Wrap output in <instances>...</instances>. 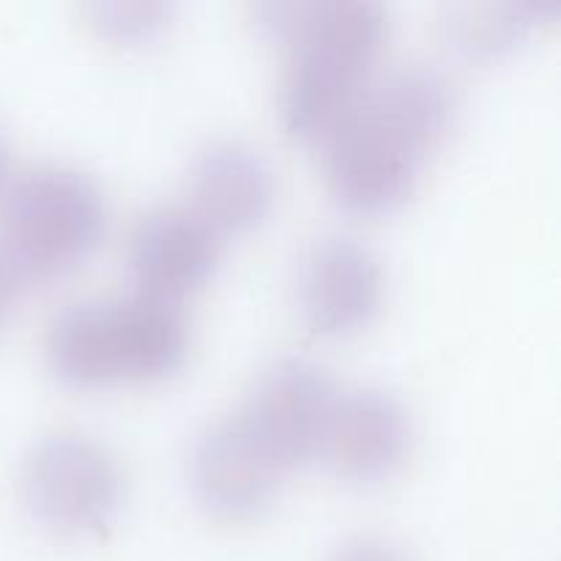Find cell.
Wrapping results in <instances>:
<instances>
[{
    "mask_svg": "<svg viewBox=\"0 0 561 561\" xmlns=\"http://www.w3.org/2000/svg\"><path fill=\"white\" fill-rule=\"evenodd\" d=\"M449 118V82L427 66H403L367 88L329 135L327 173L340 206L381 214L403 203Z\"/></svg>",
    "mask_w": 561,
    "mask_h": 561,
    "instance_id": "obj_1",
    "label": "cell"
},
{
    "mask_svg": "<svg viewBox=\"0 0 561 561\" xmlns=\"http://www.w3.org/2000/svg\"><path fill=\"white\" fill-rule=\"evenodd\" d=\"M261 27L290 44L283 80V121L301 140L329 137L351 113L381 55L389 16L373 0L268 3Z\"/></svg>",
    "mask_w": 561,
    "mask_h": 561,
    "instance_id": "obj_2",
    "label": "cell"
},
{
    "mask_svg": "<svg viewBox=\"0 0 561 561\" xmlns=\"http://www.w3.org/2000/svg\"><path fill=\"white\" fill-rule=\"evenodd\" d=\"M186 354V318L175 301L148 294L66 307L47 334L55 376L77 387L148 381L173 373Z\"/></svg>",
    "mask_w": 561,
    "mask_h": 561,
    "instance_id": "obj_3",
    "label": "cell"
},
{
    "mask_svg": "<svg viewBox=\"0 0 561 561\" xmlns=\"http://www.w3.org/2000/svg\"><path fill=\"white\" fill-rule=\"evenodd\" d=\"M104 222V195L91 175L44 164L11 184L0 217V252L22 283L47 279L91 255Z\"/></svg>",
    "mask_w": 561,
    "mask_h": 561,
    "instance_id": "obj_4",
    "label": "cell"
},
{
    "mask_svg": "<svg viewBox=\"0 0 561 561\" xmlns=\"http://www.w3.org/2000/svg\"><path fill=\"white\" fill-rule=\"evenodd\" d=\"M22 491L31 513L53 531L96 535L118 510V460L85 433H49L27 453Z\"/></svg>",
    "mask_w": 561,
    "mask_h": 561,
    "instance_id": "obj_5",
    "label": "cell"
},
{
    "mask_svg": "<svg viewBox=\"0 0 561 561\" xmlns=\"http://www.w3.org/2000/svg\"><path fill=\"white\" fill-rule=\"evenodd\" d=\"M337 394L318 362L283 356L263 370L239 414L277 463L290 469L321 453Z\"/></svg>",
    "mask_w": 561,
    "mask_h": 561,
    "instance_id": "obj_6",
    "label": "cell"
},
{
    "mask_svg": "<svg viewBox=\"0 0 561 561\" xmlns=\"http://www.w3.org/2000/svg\"><path fill=\"white\" fill-rule=\"evenodd\" d=\"M283 471L241 414L208 425L192 449V485L219 518L261 513L272 502Z\"/></svg>",
    "mask_w": 561,
    "mask_h": 561,
    "instance_id": "obj_7",
    "label": "cell"
},
{
    "mask_svg": "<svg viewBox=\"0 0 561 561\" xmlns=\"http://www.w3.org/2000/svg\"><path fill=\"white\" fill-rule=\"evenodd\" d=\"M383 277L370 247L351 236H327L307 250L299 301L312 332L340 337L367 327L381 305Z\"/></svg>",
    "mask_w": 561,
    "mask_h": 561,
    "instance_id": "obj_8",
    "label": "cell"
},
{
    "mask_svg": "<svg viewBox=\"0 0 561 561\" xmlns=\"http://www.w3.org/2000/svg\"><path fill=\"white\" fill-rule=\"evenodd\" d=\"M411 444V416L392 392L378 387L337 394L321 453L334 469L356 482L389 477Z\"/></svg>",
    "mask_w": 561,
    "mask_h": 561,
    "instance_id": "obj_9",
    "label": "cell"
},
{
    "mask_svg": "<svg viewBox=\"0 0 561 561\" xmlns=\"http://www.w3.org/2000/svg\"><path fill=\"white\" fill-rule=\"evenodd\" d=\"M219 261V233L192 208L164 206L137 222L129 244L140 294L175 301L206 283Z\"/></svg>",
    "mask_w": 561,
    "mask_h": 561,
    "instance_id": "obj_10",
    "label": "cell"
},
{
    "mask_svg": "<svg viewBox=\"0 0 561 561\" xmlns=\"http://www.w3.org/2000/svg\"><path fill=\"white\" fill-rule=\"evenodd\" d=\"M192 211L219 236L261 222L274 203V173L266 159L239 140H214L197 153L190 175Z\"/></svg>",
    "mask_w": 561,
    "mask_h": 561,
    "instance_id": "obj_11",
    "label": "cell"
},
{
    "mask_svg": "<svg viewBox=\"0 0 561 561\" xmlns=\"http://www.w3.org/2000/svg\"><path fill=\"white\" fill-rule=\"evenodd\" d=\"M557 9L553 3H488V5H460L453 11L447 27L455 44L474 58L513 49L537 20Z\"/></svg>",
    "mask_w": 561,
    "mask_h": 561,
    "instance_id": "obj_12",
    "label": "cell"
},
{
    "mask_svg": "<svg viewBox=\"0 0 561 561\" xmlns=\"http://www.w3.org/2000/svg\"><path fill=\"white\" fill-rule=\"evenodd\" d=\"M93 27L104 38L113 42H140L151 38L153 33L162 31L164 22L173 14V5L157 3V0H135V3H93L88 9Z\"/></svg>",
    "mask_w": 561,
    "mask_h": 561,
    "instance_id": "obj_13",
    "label": "cell"
},
{
    "mask_svg": "<svg viewBox=\"0 0 561 561\" xmlns=\"http://www.w3.org/2000/svg\"><path fill=\"white\" fill-rule=\"evenodd\" d=\"M332 561H411L400 546H394L387 537H354L345 542Z\"/></svg>",
    "mask_w": 561,
    "mask_h": 561,
    "instance_id": "obj_14",
    "label": "cell"
},
{
    "mask_svg": "<svg viewBox=\"0 0 561 561\" xmlns=\"http://www.w3.org/2000/svg\"><path fill=\"white\" fill-rule=\"evenodd\" d=\"M22 288H25L22 277L14 272V266L5 261L3 252H0V323L5 321V316H9V310L14 307Z\"/></svg>",
    "mask_w": 561,
    "mask_h": 561,
    "instance_id": "obj_15",
    "label": "cell"
},
{
    "mask_svg": "<svg viewBox=\"0 0 561 561\" xmlns=\"http://www.w3.org/2000/svg\"><path fill=\"white\" fill-rule=\"evenodd\" d=\"M5 170H9V146H5V137L0 135V181H3Z\"/></svg>",
    "mask_w": 561,
    "mask_h": 561,
    "instance_id": "obj_16",
    "label": "cell"
}]
</instances>
